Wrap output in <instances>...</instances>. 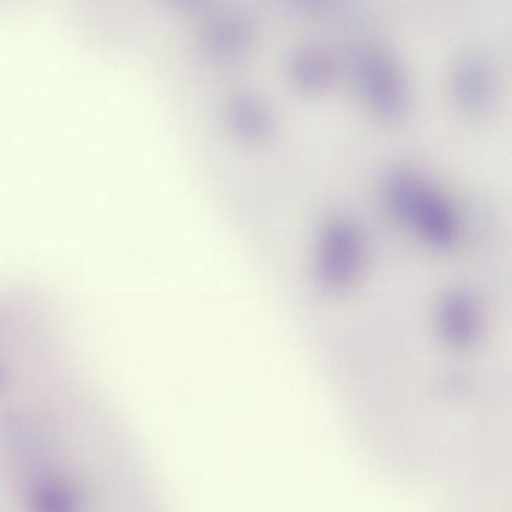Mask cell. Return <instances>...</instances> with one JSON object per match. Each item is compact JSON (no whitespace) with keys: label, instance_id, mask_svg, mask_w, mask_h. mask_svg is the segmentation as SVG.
<instances>
[{"label":"cell","instance_id":"cell-1","mask_svg":"<svg viewBox=\"0 0 512 512\" xmlns=\"http://www.w3.org/2000/svg\"><path fill=\"white\" fill-rule=\"evenodd\" d=\"M379 197L389 217L425 247L449 251L463 241L466 221L461 206L415 164L386 169L379 179Z\"/></svg>","mask_w":512,"mask_h":512},{"label":"cell","instance_id":"cell-2","mask_svg":"<svg viewBox=\"0 0 512 512\" xmlns=\"http://www.w3.org/2000/svg\"><path fill=\"white\" fill-rule=\"evenodd\" d=\"M370 256V238L361 221L341 209L329 211L320 217L311 235V281L323 295H347L364 280Z\"/></svg>","mask_w":512,"mask_h":512},{"label":"cell","instance_id":"cell-3","mask_svg":"<svg viewBox=\"0 0 512 512\" xmlns=\"http://www.w3.org/2000/svg\"><path fill=\"white\" fill-rule=\"evenodd\" d=\"M349 79L362 109L379 124L401 125L413 110L415 88L400 56L379 43H362L344 56Z\"/></svg>","mask_w":512,"mask_h":512},{"label":"cell","instance_id":"cell-4","mask_svg":"<svg viewBox=\"0 0 512 512\" xmlns=\"http://www.w3.org/2000/svg\"><path fill=\"white\" fill-rule=\"evenodd\" d=\"M431 323L439 340L455 350L479 344L487 329V314L481 298L466 284L443 287L431 304Z\"/></svg>","mask_w":512,"mask_h":512},{"label":"cell","instance_id":"cell-5","mask_svg":"<svg viewBox=\"0 0 512 512\" xmlns=\"http://www.w3.org/2000/svg\"><path fill=\"white\" fill-rule=\"evenodd\" d=\"M446 88L452 107L470 119L484 118L497 100V73L485 53H458L446 74Z\"/></svg>","mask_w":512,"mask_h":512},{"label":"cell","instance_id":"cell-6","mask_svg":"<svg viewBox=\"0 0 512 512\" xmlns=\"http://www.w3.org/2000/svg\"><path fill=\"white\" fill-rule=\"evenodd\" d=\"M283 73L293 91L317 97L331 91L344 76V58L323 44H296L284 55Z\"/></svg>","mask_w":512,"mask_h":512},{"label":"cell","instance_id":"cell-7","mask_svg":"<svg viewBox=\"0 0 512 512\" xmlns=\"http://www.w3.org/2000/svg\"><path fill=\"white\" fill-rule=\"evenodd\" d=\"M224 127L241 145L262 146L278 133V115L271 101L253 89H236L223 103Z\"/></svg>","mask_w":512,"mask_h":512},{"label":"cell","instance_id":"cell-8","mask_svg":"<svg viewBox=\"0 0 512 512\" xmlns=\"http://www.w3.org/2000/svg\"><path fill=\"white\" fill-rule=\"evenodd\" d=\"M91 500L76 476L59 469L38 472L22 494V512H89Z\"/></svg>","mask_w":512,"mask_h":512},{"label":"cell","instance_id":"cell-9","mask_svg":"<svg viewBox=\"0 0 512 512\" xmlns=\"http://www.w3.org/2000/svg\"><path fill=\"white\" fill-rule=\"evenodd\" d=\"M203 40L212 58L235 64L247 58L256 46L257 25L245 11H218L206 20Z\"/></svg>","mask_w":512,"mask_h":512},{"label":"cell","instance_id":"cell-10","mask_svg":"<svg viewBox=\"0 0 512 512\" xmlns=\"http://www.w3.org/2000/svg\"><path fill=\"white\" fill-rule=\"evenodd\" d=\"M8 383V373L7 368L4 365L0 364V392L4 391L5 386Z\"/></svg>","mask_w":512,"mask_h":512}]
</instances>
